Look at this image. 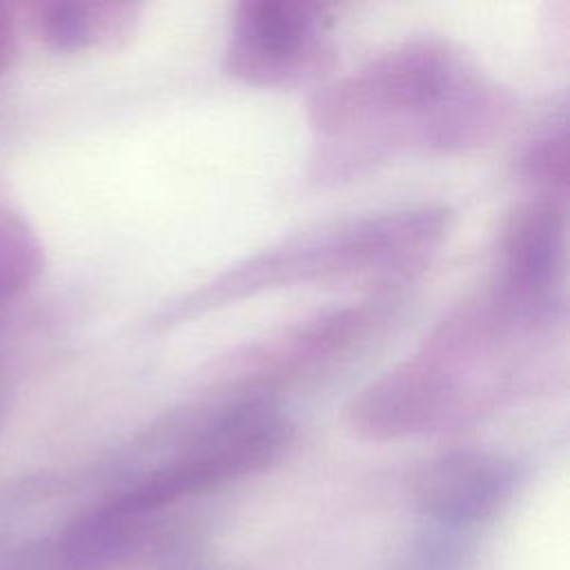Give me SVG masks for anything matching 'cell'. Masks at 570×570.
Segmentation results:
<instances>
[{
    "label": "cell",
    "mask_w": 570,
    "mask_h": 570,
    "mask_svg": "<svg viewBox=\"0 0 570 570\" xmlns=\"http://www.w3.org/2000/svg\"><path fill=\"white\" fill-rule=\"evenodd\" d=\"M18 45V27L13 11L7 4H0V73L11 65Z\"/></svg>",
    "instance_id": "11"
},
{
    "label": "cell",
    "mask_w": 570,
    "mask_h": 570,
    "mask_svg": "<svg viewBox=\"0 0 570 570\" xmlns=\"http://www.w3.org/2000/svg\"><path fill=\"white\" fill-rule=\"evenodd\" d=\"M327 7L301 0H245L236 7L225 71L254 87H289L334 60Z\"/></svg>",
    "instance_id": "4"
},
{
    "label": "cell",
    "mask_w": 570,
    "mask_h": 570,
    "mask_svg": "<svg viewBox=\"0 0 570 570\" xmlns=\"http://www.w3.org/2000/svg\"><path fill=\"white\" fill-rule=\"evenodd\" d=\"M45 265L42 243L29 220L0 198V307L24 294Z\"/></svg>",
    "instance_id": "9"
},
{
    "label": "cell",
    "mask_w": 570,
    "mask_h": 570,
    "mask_svg": "<svg viewBox=\"0 0 570 570\" xmlns=\"http://www.w3.org/2000/svg\"><path fill=\"white\" fill-rule=\"evenodd\" d=\"M147 525L149 519L138 517L109 499L67 530L62 543L65 561L73 570H102L127 557L142 539Z\"/></svg>",
    "instance_id": "8"
},
{
    "label": "cell",
    "mask_w": 570,
    "mask_h": 570,
    "mask_svg": "<svg viewBox=\"0 0 570 570\" xmlns=\"http://www.w3.org/2000/svg\"><path fill=\"white\" fill-rule=\"evenodd\" d=\"M510 109V96L450 40L401 42L312 98V178L338 180L401 151L479 147Z\"/></svg>",
    "instance_id": "1"
},
{
    "label": "cell",
    "mask_w": 570,
    "mask_h": 570,
    "mask_svg": "<svg viewBox=\"0 0 570 570\" xmlns=\"http://www.w3.org/2000/svg\"><path fill=\"white\" fill-rule=\"evenodd\" d=\"M452 227L441 205L407 207L341 220L272 245L167 303L151 318L158 330L218 309L261 292L347 276H379L387 285L410 276L430 258Z\"/></svg>",
    "instance_id": "2"
},
{
    "label": "cell",
    "mask_w": 570,
    "mask_h": 570,
    "mask_svg": "<svg viewBox=\"0 0 570 570\" xmlns=\"http://www.w3.org/2000/svg\"><path fill=\"white\" fill-rule=\"evenodd\" d=\"M523 183L537 189V196L566 200L568 191V127L566 120L541 131L523 149L517 167Z\"/></svg>",
    "instance_id": "10"
},
{
    "label": "cell",
    "mask_w": 570,
    "mask_h": 570,
    "mask_svg": "<svg viewBox=\"0 0 570 570\" xmlns=\"http://www.w3.org/2000/svg\"><path fill=\"white\" fill-rule=\"evenodd\" d=\"M510 459L485 450H454L428 461L412 483L419 510L441 523L472 525L494 517L517 490Z\"/></svg>",
    "instance_id": "6"
},
{
    "label": "cell",
    "mask_w": 570,
    "mask_h": 570,
    "mask_svg": "<svg viewBox=\"0 0 570 570\" xmlns=\"http://www.w3.org/2000/svg\"><path fill=\"white\" fill-rule=\"evenodd\" d=\"M38 40L58 53L114 49L138 27L140 7L129 2L56 0L29 7Z\"/></svg>",
    "instance_id": "7"
},
{
    "label": "cell",
    "mask_w": 570,
    "mask_h": 570,
    "mask_svg": "<svg viewBox=\"0 0 570 570\" xmlns=\"http://www.w3.org/2000/svg\"><path fill=\"white\" fill-rule=\"evenodd\" d=\"M7 410H9V374L0 361V428L4 423Z\"/></svg>",
    "instance_id": "12"
},
{
    "label": "cell",
    "mask_w": 570,
    "mask_h": 570,
    "mask_svg": "<svg viewBox=\"0 0 570 570\" xmlns=\"http://www.w3.org/2000/svg\"><path fill=\"white\" fill-rule=\"evenodd\" d=\"M566 200L532 196L505 218L499 238V276L490 289L525 330L550 327L563 307Z\"/></svg>",
    "instance_id": "5"
},
{
    "label": "cell",
    "mask_w": 570,
    "mask_h": 570,
    "mask_svg": "<svg viewBox=\"0 0 570 570\" xmlns=\"http://www.w3.org/2000/svg\"><path fill=\"white\" fill-rule=\"evenodd\" d=\"M392 303V294H376L361 303L318 312L274 336L245 345L216 363L212 392L227 399L265 396V387L296 379L354 347L383 323Z\"/></svg>",
    "instance_id": "3"
}]
</instances>
